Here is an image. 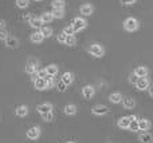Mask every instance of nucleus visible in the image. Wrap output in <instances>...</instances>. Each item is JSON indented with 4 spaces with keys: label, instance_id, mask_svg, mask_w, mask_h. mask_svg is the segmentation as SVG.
Returning <instances> with one entry per match:
<instances>
[{
    "label": "nucleus",
    "instance_id": "f257e3e1",
    "mask_svg": "<svg viewBox=\"0 0 153 143\" xmlns=\"http://www.w3.org/2000/svg\"><path fill=\"white\" fill-rule=\"evenodd\" d=\"M124 28L129 32H134L138 29V20L136 18H126L124 20Z\"/></svg>",
    "mask_w": 153,
    "mask_h": 143
},
{
    "label": "nucleus",
    "instance_id": "f03ea898",
    "mask_svg": "<svg viewBox=\"0 0 153 143\" xmlns=\"http://www.w3.org/2000/svg\"><path fill=\"white\" fill-rule=\"evenodd\" d=\"M89 52L93 56H95V58H101V56H103V54H105V50H103V47L101 44L94 43V44H91L89 47Z\"/></svg>",
    "mask_w": 153,
    "mask_h": 143
},
{
    "label": "nucleus",
    "instance_id": "7ed1b4c3",
    "mask_svg": "<svg viewBox=\"0 0 153 143\" xmlns=\"http://www.w3.org/2000/svg\"><path fill=\"white\" fill-rule=\"evenodd\" d=\"M38 70H39V66H38V60H36V59H31V60H28V63L26 64V72L28 75L35 74Z\"/></svg>",
    "mask_w": 153,
    "mask_h": 143
},
{
    "label": "nucleus",
    "instance_id": "20e7f679",
    "mask_svg": "<svg viewBox=\"0 0 153 143\" xmlns=\"http://www.w3.org/2000/svg\"><path fill=\"white\" fill-rule=\"evenodd\" d=\"M86 26H87V21L82 18H75L74 20H73V27H74L75 32H79V31H82V29H85Z\"/></svg>",
    "mask_w": 153,
    "mask_h": 143
},
{
    "label": "nucleus",
    "instance_id": "39448f33",
    "mask_svg": "<svg viewBox=\"0 0 153 143\" xmlns=\"http://www.w3.org/2000/svg\"><path fill=\"white\" fill-rule=\"evenodd\" d=\"M91 112L94 115H105V114H108L109 112V109L106 106H102V104H97V106H94L91 109Z\"/></svg>",
    "mask_w": 153,
    "mask_h": 143
},
{
    "label": "nucleus",
    "instance_id": "423d86ee",
    "mask_svg": "<svg viewBox=\"0 0 153 143\" xmlns=\"http://www.w3.org/2000/svg\"><path fill=\"white\" fill-rule=\"evenodd\" d=\"M94 94H95V90L93 86H85V87L82 88V95L86 99H91L93 96H94Z\"/></svg>",
    "mask_w": 153,
    "mask_h": 143
},
{
    "label": "nucleus",
    "instance_id": "0eeeda50",
    "mask_svg": "<svg viewBox=\"0 0 153 143\" xmlns=\"http://www.w3.org/2000/svg\"><path fill=\"white\" fill-rule=\"evenodd\" d=\"M79 11H81V13L83 16H90L94 12V7H93L91 4H83V5H81Z\"/></svg>",
    "mask_w": 153,
    "mask_h": 143
},
{
    "label": "nucleus",
    "instance_id": "6e6552de",
    "mask_svg": "<svg viewBox=\"0 0 153 143\" xmlns=\"http://www.w3.org/2000/svg\"><path fill=\"white\" fill-rule=\"evenodd\" d=\"M40 135V128L39 127H31L28 128V131H27V136H28L30 139H38Z\"/></svg>",
    "mask_w": 153,
    "mask_h": 143
},
{
    "label": "nucleus",
    "instance_id": "1a4fd4ad",
    "mask_svg": "<svg viewBox=\"0 0 153 143\" xmlns=\"http://www.w3.org/2000/svg\"><path fill=\"white\" fill-rule=\"evenodd\" d=\"M34 86H35V88L39 90V91L46 90V88H47V83H46L45 78H38V79L34 82Z\"/></svg>",
    "mask_w": 153,
    "mask_h": 143
},
{
    "label": "nucleus",
    "instance_id": "9d476101",
    "mask_svg": "<svg viewBox=\"0 0 153 143\" xmlns=\"http://www.w3.org/2000/svg\"><path fill=\"white\" fill-rule=\"evenodd\" d=\"M136 87L141 91L146 90V88H149V80L146 79V78H140V79L137 80V83H136Z\"/></svg>",
    "mask_w": 153,
    "mask_h": 143
},
{
    "label": "nucleus",
    "instance_id": "9b49d317",
    "mask_svg": "<svg viewBox=\"0 0 153 143\" xmlns=\"http://www.w3.org/2000/svg\"><path fill=\"white\" fill-rule=\"evenodd\" d=\"M4 42H5V45L10 47V48H16L19 45V40L16 39V37H13V36H8Z\"/></svg>",
    "mask_w": 153,
    "mask_h": 143
},
{
    "label": "nucleus",
    "instance_id": "f8f14e48",
    "mask_svg": "<svg viewBox=\"0 0 153 143\" xmlns=\"http://www.w3.org/2000/svg\"><path fill=\"white\" fill-rule=\"evenodd\" d=\"M122 104H124L125 109L130 110V109H133V107L136 106V102H134V99H133V98H130V96H126V98L122 99Z\"/></svg>",
    "mask_w": 153,
    "mask_h": 143
},
{
    "label": "nucleus",
    "instance_id": "ddd939ff",
    "mask_svg": "<svg viewBox=\"0 0 153 143\" xmlns=\"http://www.w3.org/2000/svg\"><path fill=\"white\" fill-rule=\"evenodd\" d=\"M134 74L137 75L138 78H145L146 75H148V68H146L145 66H138V67H136Z\"/></svg>",
    "mask_w": 153,
    "mask_h": 143
},
{
    "label": "nucleus",
    "instance_id": "4468645a",
    "mask_svg": "<svg viewBox=\"0 0 153 143\" xmlns=\"http://www.w3.org/2000/svg\"><path fill=\"white\" fill-rule=\"evenodd\" d=\"M36 110L40 112V114H45V112H50L53 110V104L50 103H42L36 107Z\"/></svg>",
    "mask_w": 153,
    "mask_h": 143
},
{
    "label": "nucleus",
    "instance_id": "2eb2a0df",
    "mask_svg": "<svg viewBox=\"0 0 153 143\" xmlns=\"http://www.w3.org/2000/svg\"><path fill=\"white\" fill-rule=\"evenodd\" d=\"M42 24H43V21L40 18H31V20H30V26L35 29H40L42 28Z\"/></svg>",
    "mask_w": 153,
    "mask_h": 143
},
{
    "label": "nucleus",
    "instance_id": "dca6fc26",
    "mask_svg": "<svg viewBox=\"0 0 153 143\" xmlns=\"http://www.w3.org/2000/svg\"><path fill=\"white\" fill-rule=\"evenodd\" d=\"M43 39H45V36H43V34L40 31L31 34V42L32 43H36V44H38V43H42Z\"/></svg>",
    "mask_w": 153,
    "mask_h": 143
},
{
    "label": "nucleus",
    "instance_id": "f3484780",
    "mask_svg": "<svg viewBox=\"0 0 153 143\" xmlns=\"http://www.w3.org/2000/svg\"><path fill=\"white\" fill-rule=\"evenodd\" d=\"M109 99H110V102L111 103H122V99H124V96H122V94H120V92H114V94H111L110 96H109Z\"/></svg>",
    "mask_w": 153,
    "mask_h": 143
},
{
    "label": "nucleus",
    "instance_id": "a211bd4d",
    "mask_svg": "<svg viewBox=\"0 0 153 143\" xmlns=\"http://www.w3.org/2000/svg\"><path fill=\"white\" fill-rule=\"evenodd\" d=\"M138 127H140L141 131H148L149 127H151V122L148 119H140L138 120Z\"/></svg>",
    "mask_w": 153,
    "mask_h": 143
},
{
    "label": "nucleus",
    "instance_id": "6ab92c4d",
    "mask_svg": "<svg viewBox=\"0 0 153 143\" xmlns=\"http://www.w3.org/2000/svg\"><path fill=\"white\" fill-rule=\"evenodd\" d=\"M129 125H130V120L128 117H122L118 119V127L120 128H129Z\"/></svg>",
    "mask_w": 153,
    "mask_h": 143
},
{
    "label": "nucleus",
    "instance_id": "aec40b11",
    "mask_svg": "<svg viewBox=\"0 0 153 143\" xmlns=\"http://www.w3.org/2000/svg\"><path fill=\"white\" fill-rule=\"evenodd\" d=\"M73 80H74V76H73L71 72H65V74L62 75V82H65L67 86L71 84Z\"/></svg>",
    "mask_w": 153,
    "mask_h": 143
},
{
    "label": "nucleus",
    "instance_id": "412c9836",
    "mask_svg": "<svg viewBox=\"0 0 153 143\" xmlns=\"http://www.w3.org/2000/svg\"><path fill=\"white\" fill-rule=\"evenodd\" d=\"M40 19H42L43 23L48 24V23H51V21H53L54 16H53V13H51V12H43L42 15H40Z\"/></svg>",
    "mask_w": 153,
    "mask_h": 143
},
{
    "label": "nucleus",
    "instance_id": "4be33fe9",
    "mask_svg": "<svg viewBox=\"0 0 153 143\" xmlns=\"http://www.w3.org/2000/svg\"><path fill=\"white\" fill-rule=\"evenodd\" d=\"M28 114V107L27 106H19L18 109H16V115L18 117H26V115Z\"/></svg>",
    "mask_w": 153,
    "mask_h": 143
},
{
    "label": "nucleus",
    "instance_id": "5701e85b",
    "mask_svg": "<svg viewBox=\"0 0 153 143\" xmlns=\"http://www.w3.org/2000/svg\"><path fill=\"white\" fill-rule=\"evenodd\" d=\"M51 5H53V8H56V10H65L66 3H65V0H53Z\"/></svg>",
    "mask_w": 153,
    "mask_h": 143
},
{
    "label": "nucleus",
    "instance_id": "b1692460",
    "mask_svg": "<svg viewBox=\"0 0 153 143\" xmlns=\"http://www.w3.org/2000/svg\"><path fill=\"white\" fill-rule=\"evenodd\" d=\"M138 139H140V142H143V143H151L153 136L149 133H143L140 136H138Z\"/></svg>",
    "mask_w": 153,
    "mask_h": 143
},
{
    "label": "nucleus",
    "instance_id": "393cba45",
    "mask_svg": "<svg viewBox=\"0 0 153 143\" xmlns=\"http://www.w3.org/2000/svg\"><path fill=\"white\" fill-rule=\"evenodd\" d=\"M46 70H47V74L53 75V76H55V75L58 74V66H56V64H50V66L46 67Z\"/></svg>",
    "mask_w": 153,
    "mask_h": 143
},
{
    "label": "nucleus",
    "instance_id": "a878e982",
    "mask_svg": "<svg viewBox=\"0 0 153 143\" xmlns=\"http://www.w3.org/2000/svg\"><path fill=\"white\" fill-rule=\"evenodd\" d=\"M76 112V107L74 104H67V106H65V114L66 115H74Z\"/></svg>",
    "mask_w": 153,
    "mask_h": 143
},
{
    "label": "nucleus",
    "instance_id": "bb28decb",
    "mask_svg": "<svg viewBox=\"0 0 153 143\" xmlns=\"http://www.w3.org/2000/svg\"><path fill=\"white\" fill-rule=\"evenodd\" d=\"M40 32L43 34V36L45 37H51V35H53V29H51V27H47L42 26V28H40Z\"/></svg>",
    "mask_w": 153,
    "mask_h": 143
},
{
    "label": "nucleus",
    "instance_id": "cd10ccee",
    "mask_svg": "<svg viewBox=\"0 0 153 143\" xmlns=\"http://www.w3.org/2000/svg\"><path fill=\"white\" fill-rule=\"evenodd\" d=\"M51 13H53L54 19H62L65 16V10H56V8H54Z\"/></svg>",
    "mask_w": 153,
    "mask_h": 143
},
{
    "label": "nucleus",
    "instance_id": "c85d7f7f",
    "mask_svg": "<svg viewBox=\"0 0 153 143\" xmlns=\"http://www.w3.org/2000/svg\"><path fill=\"white\" fill-rule=\"evenodd\" d=\"M75 43H76V39H75L74 35H67L65 44H66V45H70V47H71V45H75Z\"/></svg>",
    "mask_w": 153,
    "mask_h": 143
},
{
    "label": "nucleus",
    "instance_id": "c756f323",
    "mask_svg": "<svg viewBox=\"0 0 153 143\" xmlns=\"http://www.w3.org/2000/svg\"><path fill=\"white\" fill-rule=\"evenodd\" d=\"M28 4H30V0H16V5H18L19 8H22V10L27 8Z\"/></svg>",
    "mask_w": 153,
    "mask_h": 143
},
{
    "label": "nucleus",
    "instance_id": "7c9ffc66",
    "mask_svg": "<svg viewBox=\"0 0 153 143\" xmlns=\"http://www.w3.org/2000/svg\"><path fill=\"white\" fill-rule=\"evenodd\" d=\"M45 79H46V83H47V88L54 87L55 82H54V76H53V75H47V76H46Z\"/></svg>",
    "mask_w": 153,
    "mask_h": 143
},
{
    "label": "nucleus",
    "instance_id": "2f4dec72",
    "mask_svg": "<svg viewBox=\"0 0 153 143\" xmlns=\"http://www.w3.org/2000/svg\"><path fill=\"white\" fill-rule=\"evenodd\" d=\"M129 130H130V131H137V130H140V127H138V120H137V119L130 120Z\"/></svg>",
    "mask_w": 153,
    "mask_h": 143
},
{
    "label": "nucleus",
    "instance_id": "473e14b6",
    "mask_svg": "<svg viewBox=\"0 0 153 143\" xmlns=\"http://www.w3.org/2000/svg\"><path fill=\"white\" fill-rule=\"evenodd\" d=\"M42 118H43V120H46V122H51V120L54 119V115H53V112H45V114H42Z\"/></svg>",
    "mask_w": 153,
    "mask_h": 143
},
{
    "label": "nucleus",
    "instance_id": "72a5a7b5",
    "mask_svg": "<svg viewBox=\"0 0 153 143\" xmlns=\"http://www.w3.org/2000/svg\"><path fill=\"white\" fill-rule=\"evenodd\" d=\"M63 32H65L66 35H74V34H75V29H74V27H73V24H71V26L65 27Z\"/></svg>",
    "mask_w": 153,
    "mask_h": 143
},
{
    "label": "nucleus",
    "instance_id": "f704fd0d",
    "mask_svg": "<svg viewBox=\"0 0 153 143\" xmlns=\"http://www.w3.org/2000/svg\"><path fill=\"white\" fill-rule=\"evenodd\" d=\"M56 88H58L59 91H62V92H63V91H66L67 84H66V83H65V82H62V80H61V82H58V83H56Z\"/></svg>",
    "mask_w": 153,
    "mask_h": 143
},
{
    "label": "nucleus",
    "instance_id": "c9c22d12",
    "mask_svg": "<svg viewBox=\"0 0 153 143\" xmlns=\"http://www.w3.org/2000/svg\"><path fill=\"white\" fill-rule=\"evenodd\" d=\"M66 37H67V35L65 34V32H61V34L56 36V40H58L59 43H65L66 42Z\"/></svg>",
    "mask_w": 153,
    "mask_h": 143
},
{
    "label": "nucleus",
    "instance_id": "e433bc0d",
    "mask_svg": "<svg viewBox=\"0 0 153 143\" xmlns=\"http://www.w3.org/2000/svg\"><path fill=\"white\" fill-rule=\"evenodd\" d=\"M36 74H38V78H46L47 76V70L46 68H43V70H38L36 71Z\"/></svg>",
    "mask_w": 153,
    "mask_h": 143
},
{
    "label": "nucleus",
    "instance_id": "4c0bfd02",
    "mask_svg": "<svg viewBox=\"0 0 153 143\" xmlns=\"http://www.w3.org/2000/svg\"><path fill=\"white\" fill-rule=\"evenodd\" d=\"M138 79H140V78H138L136 74H132V75H130V76H129V82L132 83V84H136Z\"/></svg>",
    "mask_w": 153,
    "mask_h": 143
},
{
    "label": "nucleus",
    "instance_id": "58836bf2",
    "mask_svg": "<svg viewBox=\"0 0 153 143\" xmlns=\"http://www.w3.org/2000/svg\"><path fill=\"white\" fill-rule=\"evenodd\" d=\"M8 37V34L5 29H0V40H5Z\"/></svg>",
    "mask_w": 153,
    "mask_h": 143
},
{
    "label": "nucleus",
    "instance_id": "ea45409f",
    "mask_svg": "<svg viewBox=\"0 0 153 143\" xmlns=\"http://www.w3.org/2000/svg\"><path fill=\"white\" fill-rule=\"evenodd\" d=\"M121 3L122 4H126V5H130V4H134L136 3V0H121Z\"/></svg>",
    "mask_w": 153,
    "mask_h": 143
},
{
    "label": "nucleus",
    "instance_id": "a19ab883",
    "mask_svg": "<svg viewBox=\"0 0 153 143\" xmlns=\"http://www.w3.org/2000/svg\"><path fill=\"white\" fill-rule=\"evenodd\" d=\"M5 20H3V19H0V29H4L5 28Z\"/></svg>",
    "mask_w": 153,
    "mask_h": 143
},
{
    "label": "nucleus",
    "instance_id": "79ce46f5",
    "mask_svg": "<svg viewBox=\"0 0 153 143\" xmlns=\"http://www.w3.org/2000/svg\"><path fill=\"white\" fill-rule=\"evenodd\" d=\"M23 20L30 21V20H31V15H30V13H26V15H23Z\"/></svg>",
    "mask_w": 153,
    "mask_h": 143
},
{
    "label": "nucleus",
    "instance_id": "37998d69",
    "mask_svg": "<svg viewBox=\"0 0 153 143\" xmlns=\"http://www.w3.org/2000/svg\"><path fill=\"white\" fill-rule=\"evenodd\" d=\"M149 95L153 98V86H152V87H149Z\"/></svg>",
    "mask_w": 153,
    "mask_h": 143
},
{
    "label": "nucleus",
    "instance_id": "c03bdc74",
    "mask_svg": "<svg viewBox=\"0 0 153 143\" xmlns=\"http://www.w3.org/2000/svg\"><path fill=\"white\" fill-rule=\"evenodd\" d=\"M128 118H129V120H134V119H136L134 115H130V117H128Z\"/></svg>",
    "mask_w": 153,
    "mask_h": 143
},
{
    "label": "nucleus",
    "instance_id": "a18cd8bd",
    "mask_svg": "<svg viewBox=\"0 0 153 143\" xmlns=\"http://www.w3.org/2000/svg\"><path fill=\"white\" fill-rule=\"evenodd\" d=\"M34 1H42V0H34Z\"/></svg>",
    "mask_w": 153,
    "mask_h": 143
},
{
    "label": "nucleus",
    "instance_id": "49530a36",
    "mask_svg": "<svg viewBox=\"0 0 153 143\" xmlns=\"http://www.w3.org/2000/svg\"><path fill=\"white\" fill-rule=\"evenodd\" d=\"M66 143H74V142H66Z\"/></svg>",
    "mask_w": 153,
    "mask_h": 143
}]
</instances>
